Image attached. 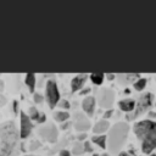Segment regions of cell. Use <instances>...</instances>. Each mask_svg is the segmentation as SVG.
I'll use <instances>...</instances> for the list:
<instances>
[{"label":"cell","mask_w":156,"mask_h":156,"mask_svg":"<svg viewBox=\"0 0 156 156\" xmlns=\"http://www.w3.org/2000/svg\"><path fill=\"white\" fill-rule=\"evenodd\" d=\"M20 150V130L13 121L0 124V156H15Z\"/></svg>","instance_id":"cell-1"},{"label":"cell","mask_w":156,"mask_h":156,"mask_svg":"<svg viewBox=\"0 0 156 156\" xmlns=\"http://www.w3.org/2000/svg\"><path fill=\"white\" fill-rule=\"evenodd\" d=\"M134 133L140 140L145 154H150L156 149V122L151 119L139 121L134 124Z\"/></svg>","instance_id":"cell-2"},{"label":"cell","mask_w":156,"mask_h":156,"mask_svg":"<svg viewBox=\"0 0 156 156\" xmlns=\"http://www.w3.org/2000/svg\"><path fill=\"white\" fill-rule=\"evenodd\" d=\"M129 127L126 122H117L113 127L110 128L107 135V146L112 154H117L119 149L123 146L127 136H128Z\"/></svg>","instance_id":"cell-3"},{"label":"cell","mask_w":156,"mask_h":156,"mask_svg":"<svg viewBox=\"0 0 156 156\" xmlns=\"http://www.w3.org/2000/svg\"><path fill=\"white\" fill-rule=\"evenodd\" d=\"M45 91H46V100H48V102H49V105L51 107H54L56 104H58V101H60V91H58L57 84H56V82L54 79H49L46 82Z\"/></svg>","instance_id":"cell-4"},{"label":"cell","mask_w":156,"mask_h":156,"mask_svg":"<svg viewBox=\"0 0 156 156\" xmlns=\"http://www.w3.org/2000/svg\"><path fill=\"white\" fill-rule=\"evenodd\" d=\"M152 100H154V96H152L151 93H144V94H141V95L139 96V99H138L136 106H135V108H134V113H133V116L129 117V118L136 117V116L141 115L143 112H145V111L151 106Z\"/></svg>","instance_id":"cell-5"},{"label":"cell","mask_w":156,"mask_h":156,"mask_svg":"<svg viewBox=\"0 0 156 156\" xmlns=\"http://www.w3.org/2000/svg\"><path fill=\"white\" fill-rule=\"evenodd\" d=\"M113 100H115V93L111 89L104 88V89L99 90V93H98V102H99V105L101 107H105V108L110 110V107L113 104Z\"/></svg>","instance_id":"cell-6"},{"label":"cell","mask_w":156,"mask_h":156,"mask_svg":"<svg viewBox=\"0 0 156 156\" xmlns=\"http://www.w3.org/2000/svg\"><path fill=\"white\" fill-rule=\"evenodd\" d=\"M38 133H39V135L41 138H44L45 140H48L50 143H55L57 140V135H58L57 128L52 123H48V124L40 127L38 129Z\"/></svg>","instance_id":"cell-7"},{"label":"cell","mask_w":156,"mask_h":156,"mask_svg":"<svg viewBox=\"0 0 156 156\" xmlns=\"http://www.w3.org/2000/svg\"><path fill=\"white\" fill-rule=\"evenodd\" d=\"M20 116H21V126H20V136L21 138H26L29 135V133L32 132L33 129V123L30 121V117L24 113V111H21L20 112Z\"/></svg>","instance_id":"cell-8"},{"label":"cell","mask_w":156,"mask_h":156,"mask_svg":"<svg viewBox=\"0 0 156 156\" xmlns=\"http://www.w3.org/2000/svg\"><path fill=\"white\" fill-rule=\"evenodd\" d=\"M74 126L78 132H84L90 127V122L89 119L83 115V113H76V121H74Z\"/></svg>","instance_id":"cell-9"},{"label":"cell","mask_w":156,"mask_h":156,"mask_svg":"<svg viewBox=\"0 0 156 156\" xmlns=\"http://www.w3.org/2000/svg\"><path fill=\"white\" fill-rule=\"evenodd\" d=\"M88 78V74H77L73 77L72 82H71V88H72V91H77V90H80V88L84 85L85 80Z\"/></svg>","instance_id":"cell-10"},{"label":"cell","mask_w":156,"mask_h":156,"mask_svg":"<svg viewBox=\"0 0 156 156\" xmlns=\"http://www.w3.org/2000/svg\"><path fill=\"white\" fill-rule=\"evenodd\" d=\"M83 110L88 116H91L95 110V98L94 96H87L82 102Z\"/></svg>","instance_id":"cell-11"},{"label":"cell","mask_w":156,"mask_h":156,"mask_svg":"<svg viewBox=\"0 0 156 156\" xmlns=\"http://www.w3.org/2000/svg\"><path fill=\"white\" fill-rule=\"evenodd\" d=\"M139 76L138 74H134V73H128V74L127 73H122V74H117L116 76V78L118 79V82L121 84H128V83L135 80Z\"/></svg>","instance_id":"cell-12"},{"label":"cell","mask_w":156,"mask_h":156,"mask_svg":"<svg viewBox=\"0 0 156 156\" xmlns=\"http://www.w3.org/2000/svg\"><path fill=\"white\" fill-rule=\"evenodd\" d=\"M119 107L126 112H130L135 108V101L132 99H123L119 101Z\"/></svg>","instance_id":"cell-13"},{"label":"cell","mask_w":156,"mask_h":156,"mask_svg":"<svg viewBox=\"0 0 156 156\" xmlns=\"http://www.w3.org/2000/svg\"><path fill=\"white\" fill-rule=\"evenodd\" d=\"M108 127H110V124H108V122H107L106 119H100V121H98V122L95 123L93 130H94L95 134H99V133L106 132V130L108 129Z\"/></svg>","instance_id":"cell-14"},{"label":"cell","mask_w":156,"mask_h":156,"mask_svg":"<svg viewBox=\"0 0 156 156\" xmlns=\"http://www.w3.org/2000/svg\"><path fill=\"white\" fill-rule=\"evenodd\" d=\"M29 117L33 118V119H35V121H38L39 123H43L45 121V115L44 113H40L34 106L29 107Z\"/></svg>","instance_id":"cell-15"},{"label":"cell","mask_w":156,"mask_h":156,"mask_svg":"<svg viewBox=\"0 0 156 156\" xmlns=\"http://www.w3.org/2000/svg\"><path fill=\"white\" fill-rule=\"evenodd\" d=\"M24 82L28 85L29 90L33 91L34 90V87H35V74L34 73H27L26 74V78H24Z\"/></svg>","instance_id":"cell-16"},{"label":"cell","mask_w":156,"mask_h":156,"mask_svg":"<svg viewBox=\"0 0 156 156\" xmlns=\"http://www.w3.org/2000/svg\"><path fill=\"white\" fill-rule=\"evenodd\" d=\"M93 141L95 143V144H98L100 147H106V141H107V136L106 135H104V134H101V135H94L93 136Z\"/></svg>","instance_id":"cell-17"},{"label":"cell","mask_w":156,"mask_h":156,"mask_svg":"<svg viewBox=\"0 0 156 156\" xmlns=\"http://www.w3.org/2000/svg\"><path fill=\"white\" fill-rule=\"evenodd\" d=\"M54 117H55L56 121L63 122V121H67V119H68L69 115H68V112H66V111H56V112L54 113Z\"/></svg>","instance_id":"cell-18"},{"label":"cell","mask_w":156,"mask_h":156,"mask_svg":"<svg viewBox=\"0 0 156 156\" xmlns=\"http://www.w3.org/2000/svg\"><path fill=\"white\" fill-rule=\"evenodd\" d=\"M104 77H105V74H102V73H91L90 74V79L94 84H101L104 80Z\"/></svg>","instance_id":"cell-19"},{"label":"cell","mask_w":156,"mask_h":156,"mask_svg":"<svg viewBox=\"0 0 156 156\" xmlns=\"http://www.w3.org/2000/svg\"><path fill=\"white\" fill-rule=\"evenodd\" d=\"M145 85H146V79L145 78H139V79H136L134 82V88L136 90H141Z\"/></svg>","instance_id":"cell-20"},{"label":"cell","mask_w":156,"mask_h":156,"mask_svg":"<svg viewBox=\"0 0 156 156\" xmlns=\"http://www.w3.org/2000/svg\"><path fill=\"white\" fill-rule=\"evenodd\" d=\"M58 106H60V107H63V108H68V107H69V102H68V100L62 99V100L58 101Z\"/></svg>","instance_id":"cell-21"},{"label":"cell","mask_w":156,"mask_h":156,"mask_svg":"<svg viewBox=\"0 0 156 156\" xmlns=\"http://www.w3.org/2000/svg\"><path fill=\"white\" fill-rule=\"evenodd\" d=\"M83 150H84V149L82 147L80 144H76V145H74V149H73V152H74V154H80Z\"/></svg>","instance_id":"cell-22"},{"label":"cell","mask_w":156,"mask_h":156,"mask_svg":"<svg viewBox=\"0 0 156 156\" xmlns=\"http://www.w3.org/2000/svg\"><path fill=\"white\" fill-rule=\"evenodd\" d=\"M34 101L35 102H41L43 101V96L40 94H38V93H34Z\"/></svg>","instance_id":"cell-23"},{"label":"cell","mask_w":156,"mask_h":156,"mask_svg":"<svg viewBox=\"0 0 156 156\" xmlns=\"http://www.w3.org/2000/svg\"><path fill=\"white\" fill-rule=\"evenodd\" d=\"M84 150L85 151H93V147L90 146V143L89 141H85L84 143Z\"/></svg>","instance_id":"cell-24"},{"label":"cell","mask_w":156,"mask_h":156,"mask_svg":"<svg viewBox=\"0 0 156 156\" xmlns=\"http://www.w3.org/2000/svg\"><path fill=\"white\" fill-rule=\"evenodd\" d=\"M39 145H40V143H38L37 140H35V141H32V144H30V149H32V150H33V149H37Z\"/></svg>","instance_id":"cell-25"},{"label":"cell","mask_w":156,"mask_h":156,"mask_svg":"<svg viewBox=\"0 0 156 156\" xmlns=\"http://www.w3.org/2000/svg\"><path fill=\"white\" fill-rule=\"evenodd\" d=\"M60 156H71V154H69L68 150H61L60 151Z\"/></svg>","instance_id":"cell-26"},{"label":"cell","mask_w":156,"mask_h":156,"mask_svg":"<svg viewBox=\"0 0 156 156\" xmlns=\"http://www.w3.org/2000/svg\"><path fill=\"white\" fill-rule=\"evenodd\" d=\"M6 104V98L2 95V94H0V106H2V105H5Z\"/></svg>","instance_id":"cell-27"},{"label":"cell","mask_w":156,"mask_h":156,"mask_svg":"<svg viewBox=\"0 0 156 156\" xmlns=\"http://www.w3.org/2000/svg\"><path fill=\"white\" fill-rule=\"evenodd\" d=\"M112 112H113V111H112L111 108H110V110H107V111H106V112L104 113V117H105V118H108V117H111Z\"/></svg>","instance_id":"cell-28"},{"label":"cell","mask_w":156,"mask_h":156,"mask_svg":"<svg viewBox=\"0 0 156 156\" xmlns=\"http://www.w3.org/2000/svg\"><path fill=\"white\" fill-rule=\"evenodd\" d=\"M118 156H132L130 154H128V152H126V151H122V152H119V155Z\"/></svg>","instance_id":"cell-29"},{"label":"cell","mask_w":156,"mask_h":156,"mask_svg":"<svg viewBox=\"0 0 156 156\" xmlns=\"http://www.w3.org/2000/svg\"><path fill=\"white\" fill-rule=\"evenodd\" d=\"M90 91V88L88 87L87 89H84V90H80V94H87V93H89Z\"/></svg>","instance_id":"cell-30"},{"label":"cell","mask_w":156,"mask_h":156,"mask_svg":"<svg viewBox=\"0 0 156 156\" xmlns=\"http://www.w3.org/2000/svg\"><path fill=\"white\" fill-rule=\"evenodd\" d=\"M16 110H17V101H13V111L16 112Z\"/></svg>","instance_id":"cell-31"},{"label":"cell","mask_w":156,"mask_h":156,"mask_svg":"<svg viewBox=\"0 0 156 156\" xmlns=\"http://www.w3.org/2000/svg\"><path fill=\"white\" fill-rule=\"evenodd\" d=\"M4 89V82L0 79V90H2Z\"/></svg>","instance_id":"cell-32"},{"label":"cell","mask_w":156,"mask_h":156,"mask_svg":"<svg viewBox=\"0 0 156 156\" xmlns=\"http://www.w3.org/2000/svg\"><path fill=\"white\" fill-rule=\"evenodd\" d=\"M107 77H108V79H113V77H116V76H113V74H107Z\"/></svg>","instance_id":"cell-33"},{"label":"cell","mask_w":156,"mask_h":156,"mask_svg":"<svg viewBox=\"0 0 156 156\" xmlns=\"http://www.w3.org/2000/svg\"><path fill=\"white\" fill-rule=\"evenodd\" d=\"M101 156H110V155H107V154H102Z\"/></svg>","instance_id":"cell-34"},{"label":"cell","mask_w":156,"mask_h":156,"mask_svg":"<svg viewBox=\"0 0 156 156\" xmlns=\"http://www.w3.org/2000/svg\"><path fill=\"white\" fill-rule=\"evenodd\" d=\"M24 156H34V155H24Z\"/></svg>","instance_id":"cell-35"},{"label":"cell","mask_w":156,"mask_h":156,"mask_svg":"<svg viewBox=\"0 0 156 156\" xmlns=\"http://www.w3.org/2000/svg\"><path fill=\"white\" fill-rule=\"evenodd\" d=\"M151 156H156V155H151Z\"/></svg>","instance_id":"cell-36"}]
</instances>
